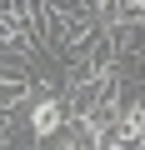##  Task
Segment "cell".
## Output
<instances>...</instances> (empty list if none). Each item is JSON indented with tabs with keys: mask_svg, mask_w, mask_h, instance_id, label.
<instances>
[{
	"mask_svg": "<svg viewBox=\"0 0 145 150\" xmlns=\"http://www.w3.org/2000/svg\"><path fill=\"white\" fill-rule=\"evenodd\" d=\"M30 140H55V135H65V105L55 100V95H40L35 105H30Z\"/></svg>",
	"mask_w": 145,
	"mask_h": 150,
	"instance_id": "obj_1",
	"label": "cell"
},
{
	"mask_svg": "<svg viewBox=\"0 0 145 150\" xmlns=\"http://www.w3.org/2000/svg\"><path fill=\"white\" fill-rule=\"evenodd\" d=\"M75 130H80V125H75ZM60 150H85V135H80V140H65Z\"/></svg>",
	"mask_w": 145,
	"mask_h": 150,
	"instance_id": "obj_3",
	"label": "cell"
},
{
	"mask_svg": "<svg viewBox=\"0 0 145 150\" xmlns=\"http://www.w3.org/2000/svg\"><path fill=\"white\" fill-rule=\"evenodd\" d=\"M25 90H30V75H0V115L25 105Z\"/></svg>",
	"mask_w": 145,
	"mask_h": 150,
	"instance_id": "obj_2",
	"label": "cell"
}]
</instances>
